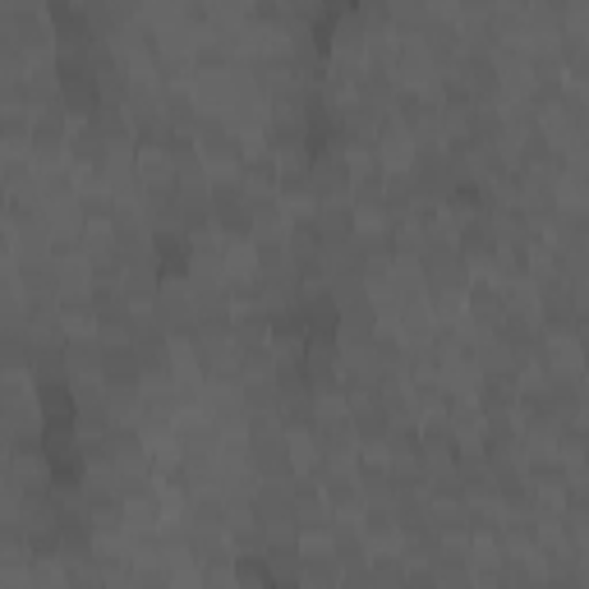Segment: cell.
Listing matches in <instances>:
<instances>
[{"instance_id": "obj_1", "label": "cell", "mask_w": 589, "mask_h": 589, "mask_svg": "<svg viewBox=\"0 0 589 589\" xmlns=\"http://www.w3.org/2000/svg\"><path fill=\"white\" fill-rule=\"evenodd\" d=\"M308 184H314L318 203H351V184H355L351 152L336 143L308 148Z\"/></svg>"}, {"instance_id": "obj_2", "label": "cell", "mask_w": 589, "mask_h": 589, "mask_svg": "<svg viewBox=\"0 0 589 589\" xmlns=\"http://www.w3.org/2000/svg\"><path fill=\"white\" fill-rule=\"evenodd\" d=\"M419 276H424V291H451V295H465L470 286V263L460 258V250L447 240V244H424L419 254Z\"/></svg>"}, {"instance_id": "obj_3", "label": "cell", "mask_w": 589, "mask_h": 589, "mask_svg": "<svg viewBox=\"0 0 589 589\" xmlns=\"http://www.w3.org/2000/svg\"><path fill=\"white\" fill-rule=\"evenodd\" d=\"M98 102H102V92H98V79H92L88 65L60 70V106H65L70 120H88L98 111Z\"/></svg>"}, {"instance_id": "obj_4", "label": "cell", "mask_w": 589, "mask_h": 589, "mask_svg": "<svg viewBox=\"0 0 589 589\" xmlns=\"http://www.w3.org/2000/svg\"><path fill=\"white\" fill-rule=\"evenodd\" d=\"M102 351H106L102 355V383L111 392H139L143 368H139V355H134L130 341H120V346H102Z\"/></svg>"}, {"instance_id": "obj_5", "label": "cell", "mask_w": 589, "mask_h": 589, "mask_svg": "<svg viewBox=\"0 0 589 589\" xmlns=\"http://www.w3.org/2000/svg\"><path fill=\"white\" fill-rule=\"evenodd\" d=\"M359 535L368 548H396L400 544V525L392 502H364L359 507Z\"/></svg>"}, {"instance_id": "obj_6", "label": "cell", "mask_w": 589, "mask_h": 589, "mask_svg": "<svg viewBox=\"0 0 589 589\" xmlns=\"http://www.w3.org/2000/svg\"><path fill=\"white\" fill-rule=\"evenodd\" d=\"M258 557L272 589H299V544H263Z\"/></svg>"}, {"instance_id": "obj_7", "label": "cell", "mask_w": 589, "mask_h": 589, "mask_svg": "<svg viewBox=\"0 0 589 589\" xmlns=\"http://www.w3.org/2000/svg\"><path fill=\"white\" fill-rule=\"evenodd\" d=\"M314 231L323 240V250H332V244H346L355 235V207L351 203H318Z\"/></svg>"}, {"instance_id": "obj_8", "label": "cell", "mask_w": 589, "mask_h": 589, "mask_svg": "<svg viewBox=\"0 0 589 589\" xmlns=\"http://www.w3.org/2000/svg\"><path fill=\"white\" fill-rule=\"evenodd\" d=\"M102 341L98 332L92 336H70L65 341V368H70V378H102Z\"/></svg>"}, {"instance_id": "obj_9", "label": "cell", "mask_w": 589, "mask_h": 589, "mask_svg": "<svg viewBox=\"0 0 589 589\" xmlns=\"http://www.w3.org/2000/svg\"><path fill=\"white\" fill-rule=\"evenodd\" d=\"M28 364H33L28 327H0V374H28Z\"/></svg>"}, {"instance_id": "obj_10", "label": "cell", "mask_w": 589, "mask_h": 589, "mask_svg": "<svg viewBox=\"0 0 589 589\" xmlns=\"http://www.w3.org/2000/svg\"><path fill=\"white\" fill-rule=\"evenodd\" d=\"M28 378H33V387H38V392H47V387H70L65 351H33V364H28Z\"/></svg>"}, {"instance_id": "obj_11", "label": "cell", "mask_w": 589, "mask_h": 589, "mask_svg": "<svg viewBox=\"0 0 589 589\" xmlns=\"http://www.w3.org/2000/svg\"><path fill=\"white\" fill-rule=\"evenodd\" d=\"M0 263H14V226L0 222Z\"/></svg>"}, {"instance_id": "obj_12", "label": "cell", "mask_w": 589, "mask_h": 589, "mask_svg": "<svg viewBox=\"0 0 589 589\" xmlns=\"http://www.w3.org/2000/svg\"><path fill=\"white\" fill-rule=\"evenodd\" d=\"M6 203H10V190L0 184V222H6Z\"/></svg>"}]
</instances>
